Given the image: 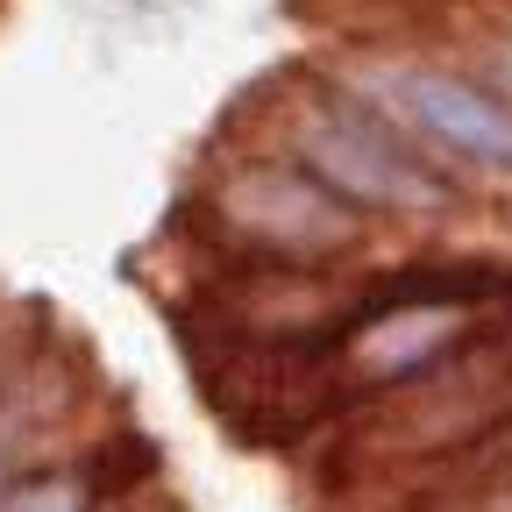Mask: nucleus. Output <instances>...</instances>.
Here are the masks:
<instances>
[{
	"label": "nucleus",
	"instance_id": "nucleus-1",
	"mask_svg": "<svg viewBox=\"0 0 512 512\" xmlns=\"http://www.w3.org/2000/svg\"><path fill=\"white\" fill-rule=\"evenodd\" d=\"M192 342V370H200V392L207 406L242 434V441H264L285 448L306 427H320L342 406V377H335V349H313V342H249V335H221L207 328L185 335Z\"/></svg>",
	"mask_w": 512,
	"mask_h": 512
},
{
	"label": "nucleus",
	"instance_id": "nucleus-2",
	"mask_svg": "<svg viewBox=\"0 0 512 512\" xmlns=\"http://www.w3.org/2000/svg\"><path fill=\"white\" fill-rule=\"evenodd\" d=\"M299 157L306 171L349 207H392V214H427L448 200V185L434 178V164H420L392 128L370 107L320 93L313 114L299 121Z\"/></svg>",
	"mask_w": 512,
	"mask_h": 512
},
{
	"label": "nucleus",
	"instance_id": "nucleus-3",
	"mask_svg": "<svg viewBox=\"0 0 512 512\" xmlns=\"http://www.w3.org/2000/svg\"><path fill=\"white\" fill-rule=\"evenodd\" d=\"M214 214L235 228L249 256H278V264H320L335 249H356L363 214L335 200L313 171L292 164H249L214 192Z\"/></svg>",
	"mask_w": 512,
	"mask_h": 512
},
{
	"label": "nucleus",
	"instance_id": "nucleus-4",
	"mask_svg": "<svg viewBox=\"0 0 512 512\" xmlns=\"http://www.w3.org/2000/svg\"><path fill=\"white\" fill-rule=\"evenodd\" d=\"M370 100H384L427 143L456 150L484 171H512V107H498L484 86L456 72H427V64H392V72L370 79Z\"/></svg>",
	"mask_w": 512,
	"mask_h": 512
},
{
	"label": "nucleus",
	"instance_id": "nucleus-5",
	"mask_svg": "<svg viewBox=\"0 0 512 512\" xmlns=\"http://www.w3.org/2000/svg\"><path fill=\"white\" fill-rule=\"evenodd\" d=\"M0 512H93V484L86 477H29L0 491Z\"/></svg>",
	"mask_w": 512,
	"mask_h": 512
},
{
	"label": "nucleus",
	"instance_id": "nucleus-6",
	"mask_svg": "<svg viewBox=\"0 0 512 512\" xmlns=\"http://www.w3.org/2000/svg\"><path fill=\"white\" fill-rule=\"evenodd\" d=\"M498 456H505V463H512V420H505V441H498Z\"/></svg>",
	"mask_w": 512,
	"mask_h": 512
}]
</instances>
